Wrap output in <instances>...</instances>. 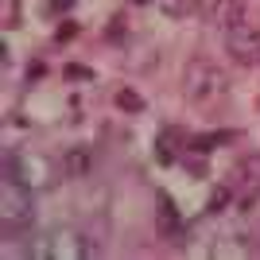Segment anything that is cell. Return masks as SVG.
<instances>
[{
  "label": "cell",
  "mask_w": 260,
  "mask_h": 260,
  "mask_svg": "<svg viewBox=\"0 0 260 260\" xmlns=\"http://www.w3.org/2000/svg\"><path fill=\"white\" fill-rule=\"evenodd\" d=\"M89 148L86 144H74V148H66V155H62V175L66 179H86L89 175Z\"/></svg>",
  "instance_id": "obj_7"
},
{
  "label": "cell",
  "mask_w": 260,
  "mask_h": 260,
  "mask_svg": "<svg viewBox=\"0 0 260 260\" xmlns=\"http://www.w3.org/2000/svg\"><path fill=\"white\" fill-rule=\"evenodd\" d=\"M70 4H74V0H47V4H43V16H54V12H66Z\"/></svg>",
  "instance_id": "obj_15"
},
{
  "label": "cell",
  "mask_w": 260,
  "mask_h": 260,
  "mask_svg": "<svg viewBox=\"0 0 260 260\" xmlns=\"http://www.w3.org/2000/svg\"><path fill=\"white\" fill-rule=\"evenodd\" d=\"M117 109H124V113H144V98L136 89H117Z\"/></svg>",
  "instance_id": "obj_10"
},
{
  "label": "cell",
  "mask_w": 260,
  "mask_h": 260,
  "mask_svg": "<svg viewBox=\"0 0 260 260\" xmlns=\"http://www.w3.org/2000/svg\"><path fill=\"white\" fill-rule=\"evenodd\" d=\"M179 86H183V98L194 109H210V105H217V101L229 93V74L217 62L194 54V58H186L183 82H179Z\"/></svg>",
  "instance_id": "obj_1"
},
{
  "label": "cell",
  "mask_w": 260,
  "mask_h": 260,
  "mask_svg": "<svg viewBox=\"0 0 260 260\" xmlns=\"http://www.w3.org/2000/svg\"><path fill=\"white\" fill-rule=\"evenodd\" d=\"M0 20H4V27H16L20 23V0H0Z\"/></svg>",
  "instance_id": "obj_12"
},
{
  "label": "cell",
  "mask_w": 260,
  "mask_h": 260,
  "mask_svg": "<svg viewBox=\"0 0 260 260\" xmlns=\"http://www.w3.org/2000/svg\"><path fill=\"white\" fill-rule=\"evenodd\" d=\"M198 8H202V0H159V12L171 20H190Z\"/></svg>",
  "instance_id": "obj_9"
},
{
  "label": "cell",
  "mask_w": 260,
  "mask_h": 260,
  "mask_svg": "<svg viewBox=\"0 0 260 260\" xmlns=\"http://www.w3.org/2000/svg\"><path fill=\"white\" fill-rule=\"evenodd\" d=\"M4 179L23 183L27 190H51L58 183V163L43 152H16L4 155Z\"/></svg>",
  "instance_id": "obj_2"
},
{
  "label": "cell",
  "mask_w": 260,
  "mask_h": 260,
  "mask_svg": "<svg viewBox=\"0 0 260 260\" xmlns=\"http://www.w3.org/2000/svg\"><path fill=\"white\" fill-rule=\"evenodd\" d=\"M225 51L233 54L241 66L260 62V20H252L249 12H245L233 27H225Z\"/></svg>",
  "instance_id": "obj_4"
},
{
  "label": "cell",
  "mask_w": 260,
  "mask_h": 260,
  "mask_svg": "<svg viewBox=\"0 0 260 260\" xmlns=\"http://www.w3.org/2000/svg\"><path fill=\"white\" fill-rule=\"evenodd\" d=\"M202 20L210 23V27H233V23L245 16V0H202Z\"/></svg>",
  "instance_id": "obj_6"
},
{
  "label": "cell",
  "mask_w": 260,
  "mask_h": 260,
  "mask_svg": "<svg viewBox=\"0 0 260 260\" xmlns=\"http://www.w3.org/2000/svg\"><path fill=\"white\" fill-rule=\"evenodd\" d=\"M98 252L101 249L74 225H62V229L51 233V260H89V256H98Z\"/></svg>",
  "instance_id": "obj_5"
},
{
  "label": "cell",
  "mask_w": 260,
  "mask_h": 260,
  "mask_svg": "<svg viewBox=\"0 0 260 260\" xmlns=\"http://www.w3.org/2000/svg\"><path fill=\"white\" fill-rule=\"evenodd\" d=\"M132 4H148V0H132Z\"/></svg>",
  "instance_id": "obj_18"
},
{
  "label": "cell",
  "mask_w": 260,
  "mask_h": 260,
  "mask_svg": "<svg viewBox=\"0 0 260 260\" xmlns=\"http://www.w3.org/2000/svg\"><path fill=\"white\" fill-rule=\"evenodd\" d=\"M35 221V202L27 194V186L23 183H12L4 179V190H0V225H4V237H16L23 229Z\"/></svg>",
  "instance_id": "obj_3"
},
{
  "label": "cell",
  "mask_w": 260,
  "mask_h": 260,
  "mask_svg": "<svg viewBox=\"0 0 260 260\" xmlns=\"http://www.w3.org/2000/svg\"><path fill=\"white\" fill-rule=\"evenodd\" d=\"M186 171H190V175H206V163H194V159H190V163H186Z\"/></svg>",
  "instance_id": "obj_17"
},
{
  "label": "cell",
  "mask_w": 260,
  "mask_h": 260,
  "mask_svg": "<svg viewBox=\"0 0 260 260\" xmlns=\"http://www.w3.org/2000/svg\"><path fill=\"white\" fill-rule=\"evenodd\" d=\"M74 31H78L74 23H66V27H58V39H62V43H66V39H74Z\"/></svg>",
  "instance_id": "obj_16"
},
{
  "label": "cell",
  "mask_w": 260,
  "mask_h": 260,
  "mask_svg": "<svg viewBox=\"0 0 260 260\" xmlns=\"http://www.w3.org/2000/svg\"><path fill=\"white\" fill-rule=\"evenodd\" d=\"M229 140H233V132H214V136H194L190 148H194V152H210L214 144H229Z\"/></svg>",
  "instance_id": "obj_11"
},
{
  "label": "cell",
  "mask_w": 260,
  "mask_h": 260,
  "mask_svg": "<svg viewBox=\"0 0 260 260\" xmlns=\"http://www.w3.org/2000/svg\"><path fill=\"white\" fill-rule=\"evenodd\" d=\"M155 229H159V237H171L179 229V210L167 194H155Z\"/></svg>",
  "instance_id": "obj_8"
},
{
  "label": "cell",
  "mask_w": 260,
  "mask_h": 260,
  "mask_svg": "<svg viewBox=\"0 0 260 260\" xmlns=\"http://www.w3.org/2000/svg\"><path fill=\"white\" fill-rule=\"evenodd\" d=\"M229 198H233V190H229V186H217V190H214V198H210V210H214V214H217V210H225V202H229Z\"/></svg>",
  "instance_id": "obj_14"
},
{
  "label": "cell",
  "mask_w": 260,
  "mask_h": 260,
  "mask_svg": "<svg viewBox=\"0 0 260 260\" xmlns=\"http://www.w3.org/2000/svg\"><path fill=\"white\" fill-rule=\"evenodd\" d=\"M66 74V82H78V78H82V82H89V78H93V70H89V66H78V62H70L62 70Z\"/></svg>",
  "instance_id": "obj_13"
}]
</instances>
